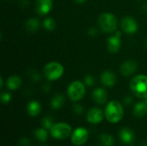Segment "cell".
I'll list each match as a JSON object with an SVG mask.
<instances>
[{
	"mask_svg": "<svg viewBox=\"0 0 147 146\" xmlns=\"http://www.w3.org/2000/svg\"><path fill=\"white\" fill-rule=\"evenodd\" d=\"M130 89L134 95L140 99H145L147 96V76L138 75L130 82Z\"/></svg>",
	"mask_w": 147,
	"mask_h": 146,
	"instance_id": "obj_2",
	"label": "cell"
},
{
	"mask_svg": "<svg viewBox=\"0 0 147 146\" xmlns=\"http://www.w3.org/2000/svg\"><path fill=\"white\" fill-rule=\"evenodd\" d=\"M85 91V86L82 82L73 81L68 87L67 94L71 101L78 102L84 96Z\"/></svg>",
	"mask_w": 147,
	"mask_h": 146,
	"instance_id": "obj_6",
	"label": "cell"
},
{
	"mask_svg": "<svg viewBox=\"0 0 147 146\" xmlns=\"http://www.w3.org/2000/svg\"><path fill=\"white\" fill-rule=\"evenodd\" d=\"M104 115L106 120L112 124H116L121 120L124 115L123 107L117 101H111L105 108Z\"/></svg>",
	"mask_w": 147,
	"mask_h": 146,
	"instance_id": "obj_1",
	"label": "cell"
},
{
	"mask_svg": "<svg viewBox=\"0 0 147 146\" xmlns=\"http://www.w3.org/2000/svg\"><path fill=\"white\" fill-rule=\"evenodd\" d=\"M41 146H48V145H41Z\"/></svg>",
	"mask_w": 147,
	"mask_h": 146,
	"instance_id": "obj_36",
	"label": "cell"
},
{
	"mask_svg": "<svg viewBox=\"0 0 147 146\" xmlns=\"http://www.w3.org/2000/svg\"><path fill=\"white\" fill-rule=\"evenodd\" d=\"M72 133L71 126L65 122H59L53 125V126L50 130V135L58 140H63L69 136H71Z\"/></svg>",
	"mask_w": 147,
	"mask_h": 146,
	"instance_id": "obj_4",
	"label": "cell"
},
{
	"mask_svg": "<svg viewBox=\"0 0 147 146\" xmlns=\"http://www.w3.org/2000/svg\"><path fill=\"white\" fill-rule=\"evenodd\" d=\"M19 145L21 146H30L31 143H30V140L28 138H22L19 140Z\"/></svg>",
	"mask_w": 147,
	"mask_h": 146,
	"instance_id": "obj_28",
	"label": "cell"
},
{
	"mask_svg": "<svg viewBox=\"0 0 147 146\" xmlns=\"http://www.w3.org/2000/svg\"><path fill=\"white\" fill-rule=\"evenodd\" d=\"M44 76L50 81H54L60 78L64 73V67L59 62H49L44 67Z\"/></svg>",
	"mask_w": 147,
	"mask_h": 146,
	"instance_id": "obj_5",
	"label": "cell"
},
{
	"mask_svg": "<svg viewBox=\"0 0 147 146\" xmlns=\"http://www.w3.org/2000/svg\"><path fill=\"white\" fill-rule=\"evenodd\" d=\"M89 34H90V36H95V35L97 34V30H96L95 28H90V30H89Z\"/></svg>",
	"mask_w": 147,
	"mask_h": 146,
	"instance_id": "obj_31",
	"label": "cell"
},
{
	"mask_svg": "<svg viewBox=\"0 0 147 146\" xmlns=\"http://www.w3.org/2000/svg\"><path fill=\"white\" fill-rule=\"evenodd\" d=\"M88 139H89V133L87 129L81 126L76 128L71 135V141L76 146L84 145L87 142Z\"/></svg>",
	"mask_w": 147,
	"mask_h": 146,
	"instance_id": "obj_7",
	"label": "cell"
},
{
	"mask_svg": "<svg viewBox=\"0 0 147 146\" xmlns=\"http://www.w3.org/2000/svg\"><path fill=\"white\" fill-rule=\"evenodd\" d=\"M53 0H36L35 10L39 15H44L49 13L53 8Z\"/></svg>",
	"mask_w": 147,
	"mask_h": 146,
	"instance_id": "obj_12",
	"label": "cell"
},
{
	"mask_svg": "<svg viewBox=\"0 0 147 146\" xmlns=\"http://www.w3.org/2000/svg\"><path fill=\"white\" fill-rule=\"evenodd\" d=\"M121 28L127 34H134L138 30V23L134 18L126 16L121 20Z\"/></svg>",
	"mask_w": 147,
	"mask_h": 146,
	"instance_id": "obj_10",
	"label": "cell"
},
{
	"mask_svg": "<svg viewBox=\"0 0 147 146\" xmlns=\"http://www.w3.org/2000/svg\"><path fill=\"white\" fill-rule=\"evenodd\" d=\"M98 141L101 146H113L115 144L114 137L109 133H102L98 138Z\"/></svg>",
	"mask_w": 147,
	"mask_h": 146,
	"instance_id": "obj_20",
	"label": "cell"
},
{
	"mask_svg": "<svg viewBox=\"0 0 147 146\" xmlns=\"http://www.w3.org/2000/svg\"><path fill=\"white\" fill-rule=\"evenodd\" d=\"M134 114L136 117H143L147 114V104L145 102H138L134 108Z\"/></svg>",
	"mask_w": 147,
	"mask_h": 146,
	"instance_id": "obj_18",
	"label": "cell"
},
{
	"mask_svg": "<svg viewBox=\"0 0 147 146\" xmlns=\"http://www.w3.org/2000/svg\"><path fill=\"white\" fill-rule=\"evenodd\" d=\"M146 46H147V40H146Z\"/></svg>",
	"mask_w": 147,
	"mask_h": 146,
	"instance_id": "obj_37",
	"label": "cell"
},
{
	"mask_svg": "<svg viewBox=\"0 0 147 146\" xmlns=\"http://www.w3.org/2000/svg\"><path fill=\"white\" fill-rule=\"evenodd\" d=\"M141 146H147V141H146V142H143V143L141 144Z\"/></svg>",
	"mask_w": 147,
	"mask_h": 146,
	"instance_id": "obj_34",
	"label": "cell"
},
{
	"mask_svg": "<svg viewBox=\"0 0 147 146\" xmlns=\"http://www.w3.org/2000/svg\"><path fill=\"white\" fill-rule=\"evenodd\" d=\"M104 114L102 109L98 108H92L87 114V121L90 124L96 125L102 121L104 118Z\"/></svg>",
	"mask_w": 147,
	"mask_h": 146,
	"instance_id": "obj_9",
	"label": "cell"
},
{
	"mask_svg": "<svg viewBox=\"0 0 147 146\" xmlns=\"http://www.w3.org/2000/svg\"><path fill=\"white\" fill-rule=\"evenodd\" d=\"M92 97L94 101L98 104H104L108 100V93L105 89L102 88L96 89L92 93Z\"/></svg>",
	"mask_w": 147,
	"mask_h": 146,
	"instance_id": "obj_15",
	"label": "cell"
},
{
	"mask_svg": "<svg viewBox=\"0 0 147 146\" xmlns=\"http://www.w3.org/2000/svg\"><path fill=\"white\" fill-rule=\"evenodd\" d=\"M43 89H44L45 92H48V91H49V89H50V86H49V85H47V84H46V85H44V86H43Z\"/></svg>",
	"mask_w": 147,
	"mask_h": 146,
	"instance_id": "obj_32",
	"label": "cell"
},
{
	"mask_svg": "<svg viewBox=\"0 0 147 146\" xmlns=\"http://www.w3.org/2000/svg\"><path fill=\"white\" fill-rule=\"evenodd\" d=\"M84 107L80 104H75L73 105V111L76 114L78 115H80L84 113Z\"/></svg>",
	"mask_w": 147,
	"mask_h": 146,
	"instance_id": "obj_26",
	"label": "cell"
},
{
	"mask_svg": "<svg viewBox=\"0 0 147 146\" xmlns=\"http://www.w3.org/2000/svg\"><path fill=\"white\" fill-rule=\"evenodd\" d=\"M43 26L44 28L48 30V31H53L55 27H56V23H55V21L54 19L51 18V17H48V18H46L44 22H43Z\"/></svg>",
	"mask_w": 147,
	"mask_h": 146,
	"instance_id": "obj_24",
	"label": "cell"
},
{
	"mask_svg": "<svg viewBox=\"0 0 147 146\" xmlns=\"http://www.w3.org/2000/svg\"><path fill=\"white\" fill-rule=\"evenodd\" d=\"M11 101V95L8 92H3L1 94V102L3 104H8Z\"/></svg>",
	"mask_w": 147,
	"mask_h": 146,
	"instance_id": "obj_25",
	"label": "cell"
},
{
	"mask_svg": "<svg viewBox=\"0 0 147 146\" xmlns=\"http://www.w3.org/2000/svg\"><path fill=\"white\" fill-rule=\"evenodd\" d=\"M40 26V22L36 18H30L26 22V28L29 32H35Z\"/></svg>",
	"mask_w": 147,
	"mask_h": 146,
	"instance_id": "obj_22",
	"label": "cell"
},
{
	"mask_svg": "<svg viewBox=\"0 0 147 146\" xmlns=\"http://www.w3.org/2000/svg\"><path fill=\"white\" fill-rule=\"evenodd\" d=\"M119 138L121 141L128 146H133L135 140V134L133 130L128 127H123L119 132Z\"/></svg>",
	"mask_w": 147,
	"mask_h": 146,
	"instance_id": "obj_8",
	"label": "cell"
},
{
	"mask_svg": "<svg viewBox=\"0 0 147 146\" xmlns=\"http://www.w3.org/2000/svg\"><path fill=\"white\" fill-rule=\"evenodd\" d=\"M76 3H85L87 0H74Z\"/></svg>",
	"mask_w": 147,
	"mask_h": 146,
	"instance_id": "obj_33",
	"label": "cell"
},
{
	"mask_svg": "<svg viewBox=\"0 0 147 146\" xmlns=\"http://www.w3.org/2000/svg\"><path fill=\"white\" fill-rule=\"evenodd\" d=\"M21 83H22V79L18 76L14 75V76H10L7 79L6 86L9 90H16L21 86Z\"/></svg>",
	"mask_w": 147,
	"mask_h": 146,
	"instance_id": "obj_17",
	"label": "cell"
},
{
	"mask_svg": "<svg viewBox=\"0 0 147 146\" xmlns=\"http://www.w3.org/2000/svg\"><path fill=\"white\" fill-rule=\"evenodd\" d=\"M41 126L42 127H44L47 130H51V128L53 126L54 122H53V119L50 116H46L41 120Z\"/></svg>",
	"mask_w": 147,
	"mask_h": 146,
	"instance_id": "obj_23",
	"label": "cell"
},
{
	"mask_svg": "<svg viewBox=\"0 0 147 146\" xmlns=\"http://www.w3.org/2000/svg\"><path fill=\"white\" fill-rule=\"evenodd\" d=\"M144 102H146V103L147 104V96L146 97V98H145V101H144Z\"/></svg>",
	"mask_w": 147,
	"mask_h": 146,
	"instance_id": "obj_35",
	"label": "cell"
},
{
	"mask_svg": "<svg viewBox=\"0 0 147 146\" xmlns=\"http://www.w3.org/2000/svg\"><path fill=\"white\" fill-rule=\"evenodd\" d=\"M121 33L120 31H117L115 35L109 37L108 41H107V46H108V50L110 52L115 53L120 50V48H121Z\"/></svg>",
	"mask_w": 147,
	"mask_h": 146,
	"instance_id": "obj_11",
	"label": "cell"
},
{
	"mask_svg": "<svg viewBox=\"0 0 147 146\" xmlns=\"http://www.w3.org/2000/svg\"><path fill=\"white\" fill-rule=\"evenodd\" d=\"M137 66H138V65H137V62L135 60L128 59V60L123 62V64L121 65V72L123 76L128 77V76L132 75L134 72H135Z\"/></svg>",
	"mask_w": 147,
	"mask_h": 146,
	"instance_id": "obj_13",
	"label": "cell"
},
{
	"mask_svg": "<svg viewBox=\"0 0 147 146\" xmlns=\"http://www.w3.org/2000/svg\"><path fill=\"white\" fill-rule=\"evenodd\" d=\"M84 83L88 86H92L95 83V78L91 75H87L84 77Z\"/></svg>",
	"mask_w": 147,
	"mask_h": 146,
	"instance_id": "obj_27",
	"label": "cell"
},
{
	"mask_svg": "<svg viewBox=\"0 0 147 146\" xmlns=\"http://www.w3.org/2000/svg\"><path fill=\"white\" fill-rule=\"evenodd\" d=\"M123 102L126 106H129L130 104H132L133 102V99L131 96H126L124 99H123Z\"/></svg>",
	"mask_w": 147,
	"mask_h": 146,
	"instance_id": "obj_30",
	"label": "cell"
},
{
	"mask_svg": "<svg viewBox=\"0 0 147 146\" xmlns=\"http://www.w3.org/2000/svg\"><path fill=\"white\" fill-rule=\"evenodd\" d=\"M30 77L34 81V82H37L40 80V75L36 72V71H32V73H30Z\"/></svg>",
	"mask_w": 147,
	"mask_h": 146,
	"instance_id": "obj_29",
	"label": "cell"
},
{
	"mask_svg": "<svg viewBox=\"0 0 147 146\" xmlns=\"http://www.w3.org/2000/svg\"><path fill=\"white\" fill-rule=\"evenodd\" d=\"M64 103H65L64 96L61 95V94H57L52 98L50 105H51V108L53 109L57 110V109H59L61 107H63Z\"/></svg>",
	"mask_w": 147,
	"mask_h": 146,
	"instance_id": "obj_19",
	"label": "cell"
},
{
	"mask_svg": "<svg viewBox=\"0 0 147 146\" xmlns=\"http://www.w3.org/2000/svg\"><path fill=\"white\" fill-rule=\"evenodd\" d=\"M99 27L106 33H112L117 28V19L112 13L105 12L98 18Z\"/></svg>",
	"mask_w": 147,
	"mask_h": 146,
	"instance_id": "obj_3",
	"label": "cell"
},
{
	"mask_svg": "<svg viewBox=\"0 0 147 146\" xmlns=\"http://www.w3.org/2000/svg\"><path fill=\"white\" fill-rule=\"evenodd\" d=\"M27 111H28V114L30 116L35 117V116H37L40 113V111H41V106H40V102H37V101H31L28 104Z\"/></svg>",
	"mask_w": 147,
	"mask_h": 146,
	"instance_id": "obj_16",
	"label": "cell"
},
{
	"mask_svg": "<svg viewBox=\"0 0 147 146\" xmlns=\"http://www.w3.org/2000/svg\"><path fill=\"white\" fill-rule=\"evenodd\" d=\"M34 135L35 139L40 142H46L48 139V133L47 130L44 127L42 128H37L34 131Z\"/></svg>",
	"mask_w": 147,
	"mask_h": 146,
	"instance_id": "obj_21",
	"label": "cell"
},
{
	"mask_svg": "<svg viewBox=\"0 0 147 146\" xmlns=\"http://www.w3.org/2000/svg\"><path fill=\"white\" fill-rule=\"evenodd\" d=\"M116 76L111 71H105L101 75V82L106 87H113L116 83Z\"/></svg>",
	"mask_w": 147,
	"mask_h": 146,
	"instance_id": "obj_14",
	"label": "cell"
}]
</instances>
